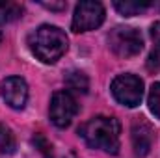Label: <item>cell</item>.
<instances>
[{"mask_svg": "<svg viewBox=\"0 0 160 158\" xmlns=\"http://www.w3.org/2000/svg\"><path fill=\"white\" fill-rule=\"evenodd\" d=\"M130 140H132L134 155L136 156H147L151 147H153L155 132H153L149 123H145L143 119H136L132 123V128H130Z\"/></svg>", "mask_w": 160, "mask_h": 158, "instance_id": "obj_8", "label": "cell"}, {"mask_svg": "<svg viewBox=\"0 0 160 158\" xmlns=\"http://www.w3.org/2000/svg\"><path fill=\"white\" fill-rule=\"evenodd\" d=\"M22 15V6L15 2H0V26L8 24Z\"/></svg>", "mask_w": 160, "mask_h": 158, "instance_id": "obj_12", "label": "cell"}, {"mask_svg": "<svg viewBox=\"0 0 160 158\" xmlns=\"http://www.w3.org/2000/svg\"><path fill=\"white\" fill-rule=\"evenodd\" d=\"M67 36L62 28L52 24H41L30 34V50L43 63H56L67 52Z\"/></svg>", "mask_w": 160, "mask_h": 158, "instance_id": "obj_2", "label": "cell"}, {"mask_svg": "<svg viewBox=\"0 0 160 158\" xmlns=\"http://www.w3.org/2000/svg\"><path fill=\"white\" fill-rule=\"evenodd\" d=\"M147 104L149 110L155 117L160 119V82H155L149 89V97H147Z\"/></svg>", "mask_w": 160, "mask_h": 158, "instance_id": "obj_14", "label": "cell"}, {"mask_svg": "<svg viewBox=\"0 0 160 158\" xmlns=\"http://www.w3.org/2000/svg\"><path fill=\"white\" fill-rule=\"evenodd\" d=\"M41 6L43 7H47V9H52V11H63L65 7H67V4L65 2H58V4H54V2H41Z\"/></svg>", "mask_w": 160, "mask_h": 158, "instance_id": "obj_16", "label": "cell"}, {"mask_svg": "<svg viewBox=\"0 0 160 158\" xmlns=\"http://www.w3.org/2000/svg\"><path fill=\"white\" fill-rule=\"evenodd\" d=\"M114 7L123 17H132V15H140L145 9H149L151 4L149 2H134V0H116Z\"/></svg>", "mask_w": 160, "mask_h": 158, "instance_id": "obj_10", "label": "cell"}, {"mask_svg": "<svg viewBox=\"0 0 160 158\" xmlns=\"http://www.w3.org/2000/svg\"><path fill=\"white\" fill-rule=\"evenodd\" d=\"M108 47L119 58H134L143 48V36L138 28L116 26L108 34Z\"/></svg>", "mask_w": 160, "mask_h": 158, "instance_id": "obj_3", "label": "cell"}, {"mask_svg": "<svg viewBox=\"0 0 160 158\" xmlns=\"http://www.w3.org/2000/svg\"><path fill=\"white\" fill-rule=\"evenodd\" d=\"M110 91L119 104L127 106V108H136L143 99V82L136 75L125 73V75H119L114 78Z\"/></svg>", "mask_w": 160, "mask_h": 158, "instance_id": "obj_5", "label": "cell"}, {"mask_svg": "<svg viewBox=\"0 0 160 158\" xmlns=\"http://www.w3.org/2000/svg\"><path fill=\"white\" fill-rule=\"evenodd\" d=\"M15 149H17L15 134L11 132L9 126L0 125V153H2V155H13Z\"/></svg>", "mask_w": 160, "mask_h": 158, "instance_id": "obj_13", "label": "cell"}, {"mask_svg": "<svg viewBox=\"0 0 160 158\" xmlns=\"http://www.w3.org/2000/svg\"><path fill=\"white\" fill-rule=\"evenodd\" d=\"M0 95L9 108L22 110L28 101V84L21 77H8L0 84Z\"/></svg>", "mask_w": 160, "mask_h": 158, "instance_id": "obj_7", "label": "cell"}, {"mask_svg": "<svg viewBox=\"0 0 160 158\" xmlns=\"http://www.w3.org/2000/svg\"><path fill=\"white\" fill-rule=\"evenodd\" d=\"M151 37H153V50L147 58V69L151 73H158L160 71V21L151 24Z\"/></svg>", "mask_w": 160, "mask_h": 158, "instance_id": "obj_9", "label": "cell"}, {"mask_svg": "<svg viewBox=\"0 0 160 158\" xmlns=\"http://www.w3.org/2000/svg\"><path fill=\"white\" fill-rule=\"evenodd\" d=\"M106 19V11L104 6L101 2L95 0H84L78 2L73 13V21H71V30L82 34V32H91L95 28H99Z\"/></svg>", "mask_w": 160, "mask_h": 158, "instance_id": "obj_4", "label": "cell"}, {"mask_svg": "<svg viewBox=\"0 0 160 158\" xmlns=\"http://www.w3.org/2000/svg\"><path fill=\"white\" fill-rule=\"evenodd\" d=\"M77 114H78V102L73 93L63 89V91H56L52 95L50 106H48V116L58 128H67L73 123Z\"/></svg>", "mask_w": 160, "mask_h": 158, "instance_id": "obj_6", "label": "cell"}, {"mask_svg": "<svg viewBox=\"0 0 160 158\" xmlns=\"http://www.w3.org/2000/svg\"><path fill=\"white\" fill-rule=\"evenodd\" d=\"M34 145H36V149H38L45 158H54V155H52V145L47 141V138H45L43 134H36V136H34Z\"/></svg>", "mask_w": 160, "mask_h": 158, "instance_id": "obj_15", "label": "cell"}, {"mask_svg": "<svg viewBox=\"0 0 160 158\" xmlns=\"http://www.w3.org/2000/svg\"><path fill=\"white\" fill-rule=\"evenodd\" d=\"M65 84H67V91L69 93H86L89 87V80L82 71H71L65 77Z\"/></svg>", "mask_w": 160, "mask_h": 158, "instance_id": "obj_11", "label": "cell"}, {"mask_svg": "<svg viewBox=\"0 0 160 158\" xmlns=\"http://www.w3.org/2000/svg\"><path fill=\"white\" fill-rule=\"evenodd\" d=\"M80 138L86 141L88 147L99 149L110 155L119 153V136H121V125L116 117L108 116H95L88 119L78 130Z\"/></svg>", "mask_w": 160, "mask_h": 158, "instance_id": "obj_1", "label": "cell"}]
</instances>
